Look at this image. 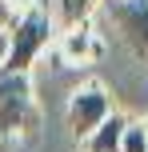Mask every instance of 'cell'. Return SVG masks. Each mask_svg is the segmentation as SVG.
I'll return each mask as SVG.
<instances>
[{"mask_svg":"<svg viewBox=\"0 0 148 152\" xmlns=\"http://www.w3.org/2000/svg\"><path fill=\"white\" fill-rule=\"evenodd\" d=\"M0 4H8L12 12H24V8H36L40 0H0Z\"/></svg>","mask_w":148,"mask_h":152,"instance_id":"9","label":"cell"},{"mask_svg":"<svg viewBox=\"0 0 148 152\" xmlns=\"http://www.w3.org/2000/svg\"><path fill=\"white\" fill-rule=\"evenodd\" d=\"M52 44H56V60L60 64H92V60H100L104 56V40H100V32H92L88 24H76V28H60L52 36Z\"/></svg>","mask_w":148,"mask_h":152,"instance_id":"5","label":"cell"},{"mask_svg":"<svg viewBox=\"0 0 148 152\" xmlns=\"http://www.w3.org/2000/svg\"><path fill=\"white\" fill-rule=\"evenodd\" d=\"M44 8L52 12L56 32L60 28H76V24H88L92 12L100 8V0H44Z\"/></svg>","mask_w":148,"mask_h":152,"instance_id":"7","label":"cell"},{"mask_svg":"<svg viewBox=\"0 0 148 152\" xmlns=\"http://www.w3.org/2000/svg\"><path fill=\"white\" fill-rule=\"evenodd\" d=\"M52 36H56V20L44 8V0H40L36 8H24V12L4 28V40H8L4 72H32V64H36L40 52L52 44Z\"/></svg>","mask_w":148,"mask_h":152,"instance_id":"1","label":"cell"},{"mask_svg":"<svg viewBox=\"0 0 148 152\" xmlns=\"http://www.w3.org/2000/svg\"><path fill=\"white\" fill-rule=\"evenodd\" d=\"M124 128H128V116L120 112H108L100 124H96L92 132H88L80 144H84V152H120V140H124Z\"/></svg>","mask_w":148,"mask_h":152,"instance_id":"6","label":"cell"},{"mask_svg":"<svg viewBox=\"0 0 148 152\" xmlns=\"http://www.w3.org/2000/svg\"><path fill=\"white\" fill-rule=\"evenodd\" d=\"M140 128H144V136H148V116H144V124H140Z\"/></svg>","mask_w":148,"mask_h":152,"instance_id":"11","label":"cell"},{"mask_svg":"<svg viewBox=\"0 0 148 152\" xmlns=\"http://www.w3.org/2000/svg\"><path fill=\"white\" fill-rule=\"evenodd\" d=\"M120 152H148V136H144V128H140V124H132V120H128L124 140H120Z\"/></svg>","mask_w":148,"mask_h":152,"instance_id":"8","label":"cell"},{"mask_svg":"<svg viewBox=\"0 0 148 152\" xmlns=\"http://www.w3.org/2000/svg\"><path fill=\"white\" fill-rule=\"evenodd\" d=\"M4 52H8V40H4V32H0V68H4Z\"/></svg>","mask_w":148,"mask_h":152,"instance_id":"10","label":"cell"},{"mask_svg":"<svg viewBox=\"0 0 148 152\" xmlns=\"http://www.w3.org/2000/svg\"><path fill=\"white\" fill-rule=\"evenodd\" d=\"M100 4H104V0H100Z\"/></svg>","mask_w":148,"mask_h":152,"instance_id":"12","label":"cell"},{"mask_svg":"<svg viewBox=\"0 0 148 152\" xmlns=\"http://www.w3.org/2000/svg\"><path fill=\"white\" fill-rule=\"evenodd\" d=\"M104 16L112 20L116 36L148 60V0H104Z\"/></svg>","mask_w":148,"mask_h":152,"instance_id":"3","label":"cell"},{"mask_svg":"<svg viewBox=\"0 0 148 152\" xmlns=\"http://www.w3.org/2000/svg\"><path fill=\"white\" fill-rule=\"evenodd\" d=\"M108 112H112V96H108L104 84L92 80V84H84V88H76L68 96V128H72V136L84 140Z\"/></svg>","mask_w":148,"mask_h":152,"instance_id":"4","label":"cell"},{"mask_svg":"<svg viewBox=\"0 0 148 152\" xmlns=\"http://www.w3.org/2000/svg\"><path fill=\"white\" fill-rule=\"evenodd\" d=\"M36 128H40V112H36L28 72H4L0 68V140L32 144Z\"/></svg>","mask_w":148,"mask_h":152,"instance_id":"2","label":"cell"}]
</instances>
